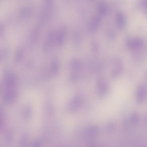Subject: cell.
I'll return each instance as SVG.
<instances>
[{"label": "cell", "instance_id": "1", "mask_svg": "<svg viewBox=\"0 0 147 147\" xmlns=\"http://www.w3.org/2000/svg\"><path fill=\"white\" fill-rule=\"evenodd\" d=\"M110 87L109 83L105 79L99 78L96 82V93L100 98L106 96L109 91Z\"/></svg>", "mask_w": 147, "mask_h": 147}, {"label": "cell", "instance_id": "13", "mask_svg": "<svg viewBox=\"0 0 147 147\" xmlns=\"http://www.w3.org/2000/svg\"><path fill=\"white\" fill-rule=\"evenodd\" d=\"M143 121L144 124H146V115L145 114L143 117Z\"/></svg>", "mask_w": 147, "mask_h": 147}, {"label": "cell", "instance_id": "12", "mask_svg": "<svg viewBox=\"0 0 147 147\" xmlns=\"http://www.w3.org/2000/svg\"><path fill=\"white\" fill-rule=\"evenodd\" d=\"M147 0H143L142 2V6L145 8H146L147 6Z\"/></svg>", "mask_w": 147, "mask_h": 147}, {"label": "cell", "instance_id": "4", "mask_svg": "<svg viewBox=\"0 0 147 147\" xmlns=\"http://www.w3.org/2000/svg\"><path fill=\"white\" fill-rule=\"evenodd\" d=\"M126 45L129 49H138L142 48L144 45L142 39L138 37H134L127 39L126 41Z\"/></svg>", "mask_w": 147, "mask_h": 147}, {"label": "cell", "instance_id": "10", "mask_svg": "<svg viewBox=\"0 0 147 147\" xmlns=\"http://www.w3.org/2000/svg\"><path fill=\"white\" fill-rule=\"evenodd\" d=\"M139 120V116L138 113L136 112H134L131 114L130 118L131 123L133 125H137Z\"/></svg>", "mask_w": 147, "mask_h": 147}, {"label": "cell", "instance_id": "5", "mask_svg": "<svg viewBox=\"0 0 147 147\" xmlns=\"http://www.w3.org/2000/svg\"><path fill=\"white\" fill-rule=\"evenodd\" d=\"M114 67L111 72V76L113 78L118 77L122 72L123 65L122 62L119 59L114 61Z\"/></svg>", "mask_w": 147, "mask_h": 147}, {"label": "cell", "instance_id": "6", "mask_svg": "<svg viewBox=\"0 0 147 147\" xmlns=\"http://www.w3.org/2000/svg\"><path fill=\"white\" fill-rule=\"evenodd\" d=\"M115 18L117 26L121 29L124 28L126 26V22L123 13L121 11L117 12L116 14Z\"/></svg>", "mask_w": 147, "mask_h": 147}, {"label": "cell", "instance_id": "7", "mask_svg": "<svg viewBox=\"0 0 147 147\" xmlns=\"http://www.w3.org/2000/svg\"><path fill=\"white\" fill-rule=\"evenodd\" d=\"M101 21V16L99 15L94 16L92 19L89 25V29L92 32L94 31L100 25Z\"/></svg>", "mask_w": 147, "mask_h": 147}, {"label": "cell", "instance_id": "9", "mask_svg": "<svg viewBox=\"0 0 147 147\" xmlns=\"http://www.w3.org/2000/svg\"><path fill=\"white\" fill-rule=\"evenodd\" d=\"M106 129L109 133H113L114 132L116 129V125L115 122L112 121L107 122L106 125Z\"/></svg>", "mask_w": 147, "mask_h": 147}, {"label": "cell", "instance_id": "2", "mask_svg": "<svg viewBox=\"0 0 147 147\" xmlns=\"http://www.w3.org/2000/svg\"><path fill=\"white\" fill-rule=\"evenodd\" d=\"M146 85L143 84L139 85L136 91L135 99L137 103L141 105L143 103L146 97Z\"/></svg>", "mask_w": 147, "mask_h": 147}, {"label": "cell", "instance_id": "14", "mask_svg": "<svg viewBox=\"0 0 147 147\" xmlns=\"http://www.w3.org/2000/svg\"></svg>", "mask_w": 147, "mask_h": 147}, {"label": "cell", "instance_id": "8", "mask_svg": "<svg viewBox=\"0 0 147 147\" xmlns=\"http://www.w3.org/2000/svg\"><path fill=\"white\" fill-rule=\"evenodd\" d=\"M97 9L98 15L100 16H104L107 11V8L105 3L103 1H99L97 5Z\"/></svg>", "mask_w": 147, "mask_h": 147}, {"label": "cell", "instance_id": "11", "mask_svg": "<svg viewBox=\"0 0 147 147\" xmlns=\"http://www.w3.org/2000/svg\"><path fill=\"white\" fill-rule=\"evenodd\" d=\"M58 66L57 64L55 61H54L53 63L52 67V71L54 74H55L57 71Z\"/></svg>", "mask_w": 147, "mask_h": 147}, {"label": "cell", "instance_id": "3", "mask_svg": "<svg viewBox=\"0 0 147 147\" xmlns=\"http://www.w3.org/2000/svg\"><path fill=\"white\" fill-rule=\"evenodd\" d=\"M87 131V136L90 144L94 146L96 145V140L99 135V129L97 127L93 125L89 127Z\"/></svg>", "mask_w": 147, "mask_h": 147}]
</instances>
